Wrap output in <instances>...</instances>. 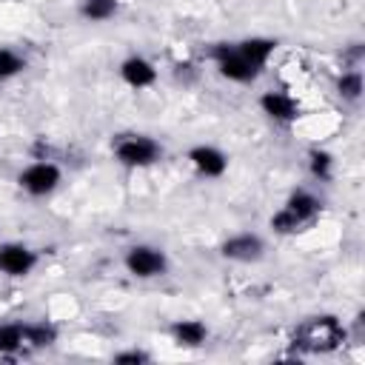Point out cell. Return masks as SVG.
Segmentation results:
<instances>
[{
    "mask_svg": "<svg viewBox=\"0 0 365 365\" xmlns=\"http://www.w3.org/2000/svg\"><path fill=\"white\" fill-rule=\"evenodd\" d=\"M188 160L202 177H222L228 168V157L214 145H194L188 151Z\"/></svg>",
    "mask_w": 365,
    "mask_h": 365,
    "instance_id": "obj_10",
    "label": "cell"
},
{
    "mask_svg": "<svg viewBox=\"0 0 365 365\" xmlns=\"http://www.w3.org/2000/svg\"><path fill=\"white\" fill-rule=\"evenodd\" d=\"M20 348H26V325L3 322L0 325V354H14Z\"/></svg>",
    "mask_w": 365,
    "mask_h": 365,
    "instance_id": "obj_14",
    "label": "cell"
},
{
    "mask_svg": "<svg viewBox=\"0 0 365 365\" xmlns=\"http://www.w3.org/2000/svg\"><path fill=\"white\" fill-rule=\"evenodd\" d=\"M345 336L348 334L336 317H331V314L308 317L294 331V348L308 351V354H331L345 342Z\"/></svg>",
    "mask_w": 365,
    "mask_h": 365,
    "instance_id": "obj_1",
    "label": "cell"
},
{
    "mask_svg": "<svg viewBox=\"0 0 365 365\" xmlns=\"http://www.w3.org/2000/svg\"><path fill=\"white\" fill-rule=\"evenodd\" d=\"M114 157L128 165V168H145V165H154L163 154L160 143L151 140L148 134H120L114 137Z\"/></svg>",
    "mask_w": 365,
    "mask_h": 365,
    "instance_id": "obj_3",
    "label": "cell"
},
{
    "mask_svg": "<svg viewBox=\"0 0 365 365\" xmlns=\"http://www.w3.org/2000/svg\"><path fill=\"white\" fill-rule=\"evenodd\" d=\"M117 11V0H80V14L86 20H108L111 14Z\"/></svg>",
    "mask_w": 365,
    "mask_h": 365,
    "instance_id": "obj_16",
    "label": "cell"
},
{
    "mask_svg": "<svg viewBox=\"0 0 365 365\" xmlns=\"http://www.w3.org/2000/svg\"><path fill=\"white\" fill-rule=\"evenodd\" d=\"M336 94L342 100H351L356 103L362 97V74L359 71H345L339 80H336Z\"/></svg>",
    "mask_w": 365,
    "mask_h": 365,
    "instance_id": "obj_17",
    "label": "cell"
},
{
    "mask_svg": "<svg viewBox=\"0 0 365 365\" xmlns=\"http://www.w3.org/2000/svg\"><path fill=\"white\" fill-rule=\"evenodd\" d=\"M125 271L137 279H154V277H163L168 271V259L160 248L154 245H131L125 251Z\"/></svg>",
    "mask_w": 365,
    "mask_h": 365,
    "instance_id": "obj_6",
    "label": "cell"
},
{
    "mask_svg": "<svg viewBox=\"0 0 365 365\" xmlns=\"http://www.w3.org/2000/svg\"><path fill=\"white\" fill-rule=\"evenodd\" d=\"M60 180H63V171H60V165L51 163V160H37V163L26 165V168L17 174L20 188H23L26 194H31V197H48V194L60 185Z\"/></svg>",
    "mask_w": 365,
    "mask_h": 365,
    "instance_id": "obj_5",
    "label": "cell"
},
{
    "mask_svg": "<svg viewBox=\"0 0 365 365\" xmlns=\"http://www.w3.org/2000/svg\"><path fill=\"white\" fill-rule=\"evenodd\" d=\"M23 68H26V60L20 54H14L11 48H0V80H9Z\"/></svg>",
    "mask_w": 365,
    "mask_h": 365,
    "instance_id": "obj_19",
    "label": "cell"
},
{
    "mask_svg": "<svg viewBox=\"0 0 365 365\" xmlns=\"http://www.w3.org/2000/svg\"><path fill=\"white\" fill-rule=\"evenodd\" d=\"M211 57H214V63H217V68H220V74H222L225 80L251 83V80L259 77V68L240 51L237 43H217V46L211 48Z\"/></svg>",
    "mask_w": 365,
    "mask_h": 365,
    "instance_id": "obj_4",
    "label": "cell"
},
{
    "mask_svg": "<svg viewBox=\"0 0 365 365\" xmlns=\"http://www.w3.org/2000/svg\"><path fill=\"white\" fill-rule=\"evenodd\" d=\"M319 208H322V202L311 191H294L285 200V205L271 217V228L277 234H294V231L311 225L317 220Z\"/></svg>",
    "mask_w": 365,
    "mask_h": 365,
    "instance_id": "obj_2",
    "label": "cell"
},
{
    "mask_svg": "<svg viewBox=\"0 0 365 365\" xmlns=\"http://www.w3.org/2000/svg\"><path fill=\"white\" fill-rule=\"evenodd\" d=\"M237 46H240V51L262 71V68L268 66L274 48H277V40H271V37H248V40H242V43H237Z\"/></svg>",
    "mask_w": 365,
    "mask_h": 365,
    "instance_id": "obj_13",
    "label": "cell"
},
{
    "mask_svg": "<svg viewBox=\"0 0 365 365\" xmlns=\"http://www.w3.org/2000/svg\"><path fill=\"white\" fill-rule=\"evenodd\" d=\"M171 336L182 348H200L205 342V336H208V328L200 319H177L171 325Z\"/></svg>",
    "mask_w": 365,
    "mask_h": 365,
    "instance_id": "obj_12",
    "label": "cell"
},
{
    "mask_svg": "<svg viewBox=\"0 0 365 365\" xmlns=\"http://www.w3.org/2000/svg\"><path fill=\"white\" fill-rule=\"evenodd\" d=\"M57 342V328L51 322H34L26 325V345L29 348H48Z\"/></svg>",
    "mask_w": 365,
    "mask_h": 365,
    "instance_id": "obj_15",
    "label": "cell"
},
{
    "mask_svg": "<svg viewBox=\"0 0 365 365\" xmlns=\"http://www.w3.org/2000/svg\"><path fill=\"white\" fill-rule=\"evenodd\" d=\"M259 108H262V114H268L277 123H294L299 117L297 100L291 94H285V91H265L259 97Z\"/></svg>",
    "mask_w": 365,
    "mask_h": 365,
    "instance_id": "obj_9",
    "label": "cell"
},
{
    "mask_svg": "<svg viewBox=\"0 0 365 365\" xmlns=\"http://www.w3.org/2000/svg\"><path fill=\"white\" fill-rule=\"evenodd\" d=\"M114 362L117 365H140V362H148V354H143V351H123V354L114 356Z\"/></svg>",
    "mask_w": 365,
    "mask_h": 365,
    "instance_id": "obj_20",
    "label": "cell"
},
{
    "mask_svg": "<svg viewBox=\"0 0 365 365\" xmlns=\"http://www.w3.org/2000/svg\"><path fill=\"white\" fill-rule=\"evenodd\" d=\"M37 265V254L23 242H6L0 245V271L9 277H26Z\"/></svg>",
    "mask_w": 365,
    "mask_h": 365,
    "instance_id": "obj_7",
    "label": "cell"
},
{
    "mask_svg": "<svg viewBox=\"0 0 365 365\" xmlns=\"http://www.w3.org/2000/svg\"><path fill=\"white\" fill-rule=\"evenodd\" d=\"M308 163H311V174L317 180H331V168H334V157L328 151H311L308 154Z\"/></svg>",
    "mask_w": 365,
    "mask_h": 365,
    "instance_id": "obj_18",
    "label": "cell"
},
{
    "mask_svg": "<svg viewBox=\"0 0 365 365\" xmlns=\"http://www.w3.org/2000/svg\"><path fill=\"white\" fill-rule=\"evenodd\" d=\"M220 254L231 262H257L265 254V242L257 234H234L220 245Z\"/></svg>",
    "mask_w": 365,
    "mask_h": 365,
    "instance_id": "obj_8",
    "label": "cell"
},
{
    "mask_svg": "<svg viewBox=\"0 0 365 365\" xmlns=\"http://www.w3.org/2000/svg\"><path fill=\"white\" fill-rule=\"evenodd\" d=\"M120 77L131 86V88H148L154 80H157V68L151 60L140 57V54H131L120 63Z\"/></svg>",
    "mask_w": 365,
    "mask_h": 365,
    "instance_id": "obj_11",
    "label": "cell"
}]
</instances>
